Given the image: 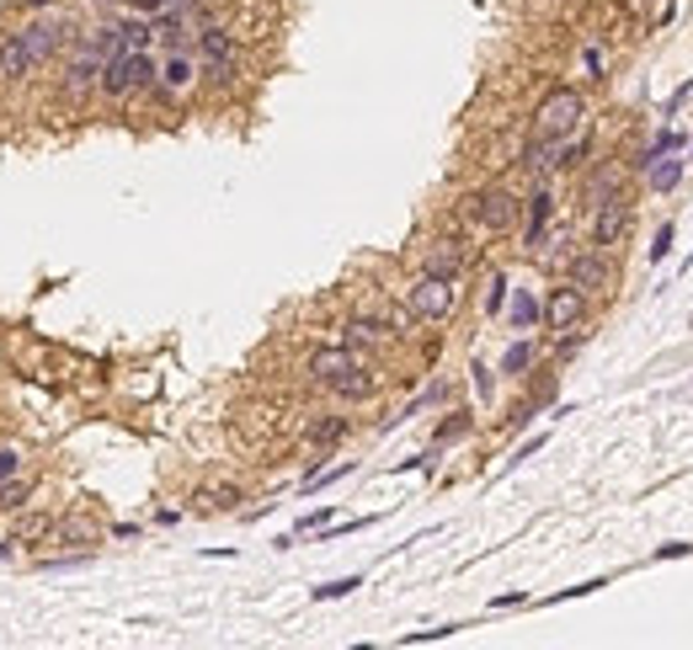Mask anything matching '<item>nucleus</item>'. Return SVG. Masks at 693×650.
<instances>
[{
	"mask_svg": "<svg viewBox=\"0 0 693 650\" xmlns=\"http://www.w3.org/2000/svg\"><path fill=\"white\" fill-rule=\"evenodd\" d=\"M161 81V70H155V59L139 48H123L113 59H102V76H96V91L107 96V102H123V96H134V91H150V85Z\"/></svg>",
	"mask_w": 693,
	"mask_h": 650,
	"instance_id": "nucleus-1",
	"label": "nucleus"
},
{
	"mask_svg": "<svg viewBox=\"0 0 693 650\" xmlns=\"http://www.w3.org/2000/svg\"><path fill=\"white\" fill-rule=\"evenodd\" d=\"M581 118H587L581 91L561 85V91H550V96L539 102V113H533V139H555V144H566L576 128H581Z\"/></svg>",
	"mask_w": 693,
	"mask_h": 650,
	"instance_id": "nucleus-2",
	"label": "nucleus"
},
{
	"mask_svg": "<svg viewBox=\"0 0 693 650\" xmlns=\"http://www.w3.org/2000/svg\"><path fill=\"white\" fill-rule=\"evenodd\" d=\"M453 304H459V283H453V278H432V272H421V278L406 288L411 321H449Z\"/></svg>",
	"mask_w": 693,
	"mask_h": 650,
	"instance_id": "nucleus-3",
	"label": "nucleus"
},
{
	"mask_svg": "<svg viewBox=\"0 0 693 650\" xmlns=\"http://www.w3.org/2000/svg\"><path fill=\"white\" fill-rule=\"evenodd\" d=\"M198 54H204V76L213 85L235 81V38L219 22H198Z\"/></svg>",
	"mask_w": 693,
	"mask_h": 650,
	"instance_id": "nucleus-4",
	"label": "nucleus"
},
{
	"mask_svg": "<svg viewBox=\"0 0 693 650\" xmlns=\"http://www.w3.org/2000/svg\"><path fill=\"white\" fill-rule=\"evenodd\" d=\"M518 213H523V204H518L507 187H481V193L470 198V219H475L481 230H490V235L512 230V224H518Z\"/></svg>",
	"mask_w": 693,
	"mask_h": 650,
	"instance_id": "nucleus-5",
	"label": "nucleus"
},
{
	"mask_svg": "<svg viewBox=\"0 0 693 650\" xmlns=\"http://www.w3.org/2000/svg\"><path fill=\"white\" fill-rule=\"evenodd\" d=\"M624 235H630V198H624V193L598 198V213H592V245H598V251H613V245H624Z\"/></svg>",
	"mask_w": 693,
	"mask_h": 650,
	"instance_id": "nucleus-6",
	"label": "nucleus"
},
{
	"mask_svg": "<svg viewBox=\"0 0 693 650\" xmlns=\"http://www.w3.org/2000/svg\"><path fill=\"white\" fill-rule=\"evenodd\" d=\"M22 38H27V48H33V59H38V65H54V59L76 43L65 16H33V22L22 27Z\"/></svg>",
	"mask_w": 693,
	"mask_h": 650,
	"instance_id": "nucleus-7",
	"label": "nucleus"
},
{
	"mask_svg": "<svg viewBox=\"0 0 693 650\" xmlns=\"http://www.w3.org/2000/svg\"><path fill=\"white\" fill-rule=\"evenodd\" d=\"M581 315H587V293H581V288L576 283L550 288V299H544V325H550V330H576Z\"/></svg>",
	"mask_w": 693,
	"mask_h": 650,
	"instance_id": "nucleus-8",
	"label": "nucleus"
},
{
	"mask_svg": "<svg viewBox=\"0 0 693 650\" xmlns=\"http://www.w3.org/2000/svg\"><path fill=\"white\" fill-rule=\"evenodd\" d=\"M54 529H59V518L54 512H33V507H22V512H11V544L16 549H38V544H54Z\"/></svg>",
	"mask_w": 693,
	"mask_h": 650,
	"instance_id": "nucleus-9",
	"label": "nucleus"
},
{
	"mask_svg": "<svg viewBox=\"0 0 693 650\" xmlns=\"http://www.w3.org/2000/svg\"><path fill=\"white\" fill-rule=\"evenodd\" d=\"M33 70H38V59H33L27 38L22 33H5L0 38V85H22Z\"/></svg>",
	"mask_w": 693,
	"mask_h": 650,
	"instance_id": "nucleus-10",
	"label": "nucleus"
},
{
	"mask_svg": "<svg viewBox=\"0 0 693 650\" xmlns=\"http://www.w3.org/2000/svg\"><path fill=\"white\" fill-rule=\"evenodd\" d=\"M571 283L581 288V293H603V288L613 283V262L609 251H581V256H571Z\"/></svg>",
	"mask_w": 693,
	"mask_h": 650,
	"instance_id": "nucleus-11",
	"label": "nucleus"
},
{
	"mask_svg": "<svg viewBox=\"0 0 693 650\" xmlns=\"http://www.w3.org/2000/svg\"><path fill=\"white\" fill-rule=\"evenodd\" d=\"M96 76H102V59H96L91 48H76V59H70L65 76H59V91H65L70 102H81L85 91H96Z\"/></svg>",
	"mask_w": 693,
	"mask_h": 650,
	"instance_id": "nucleus-12",
	"label": "nucleus"
},
{
	"mask_svg": "<svg viewBox=\"0 0 693 650\" xmlns=\"http://www.w3.org/2000/svg\"><path fill=\"white\" fill-rule=\"evenodd\" d=\"M470 267V251L464 241H432L427 245V262H421V272H432V278H453L459 283V272Z\"/></svg>",
	"mask_w": 693,
	"mask_h": 650,
	"instance_id": "nucleus-13",
	"label": "nucleus"
},
{
	"mask_svg": "<svg viewBox=\"0 0 693 650\" xmlns=\"http://www.w3.org/2000/svg\"><path fill=\"white\" fill-rule=\"evenodd\" d=\"M363 363V352H353V347H321L315 358H310V379L315 384H331V379H342L347 368Z\"/></svg>",
	"mask_w": 693,
	"mask_h": 650,
	"instance_id": "nucleus-14",
	"label": "nucleus"
},
{
	"mask_svg": "<svg viewBox=\"0 0 693 650\" xmlns=\"http://www.w3.org/2000/svg\"><path fill=\"white\" fill-rule=\"evenodd\" d=\"M550 219H555V193L539 187V193L529 198V224H523V245H529V251H539L544 230H550Z\"/></svg>",
	"mask_w": 693,
	"mask_h": 650,
	"instance_id": "nucleus-15",
	"label": "nucleus"
},
{
	"mask_svg": "<svg viewBox=\"0 0 693 650\" xmlns=\"http://www.w3.org/2000/svg\"><path fill=\"white\" fill-rule=\"evenodd\" d=\"M326 390L336 395V401H373V373L358 363V368H347L342 379H331Z\"/></svg>",
	"mask_w": 693,
	"mask_h": 650,
	"instance_id": "nucleus-16",
	"label": "nucleus"
},
{
	"mask_svg": "<svg viewBox=\"0 0 693 650\" xmlns=\"http://www.w3.org/2000/svg\"><path fill=\"white\" fill-rule=\"evenodd\" d=\"M193 81H198V65H193L187 54H171V59H165V70H161V91H165V96H182Z\"/></svg>",
	"mask_w": 693,
	"mask_h": 650,
	"instance_id": "nucleus-17",
	"label": "nucleus"
},
{
	"mask_svg": "<svg viewBox=\"0 0 693 650\" xmlns=\"http://www.w3.org/2000/svg\"><path fill=\"white\" fill-rule=\"evenodd\" d=\"M518 165H523V171H533V176H544V171H555V165H561V144H555V139H533Z\"/></svg>",
	"mask_w": 693,
	"mask_h": 650,
	"instance_id": "nucleus-18",
	"label": "nucleus"
},
{
	"mask_svg": "<svg viewBox=\"0 0 693 650\" xmlns=\"http://www.w3.org/2000/svg\"><path fill=\"white\" fill-rule=\"evenodd\" d=\"M33 490H38V480L22 469L16 480H5V486H0V512H22V507L33 501Z\"/></svg>",
	"mask_w": 693,
	"mask_h": 650,
	"instance_id": "nucleus-19",
	"label": "nucleus"
},
{
	"mask_svg": "<svg viewBox=\"0 0 693 650\" xmlns=\"http://www.w3.org/2000/svg\"><path fill=\"white\" fill-rule=\"evenodd\" d=\"M683 171H689V165L678 161V150H672V161L661 155V161H656L651 171H646V176H651V193H678V182H683Z\"/></svg>",
	"mask_w": 693,
	"mask_h": 650,
	"instance_id": "nucleus-20",
	"label": "nucleus"
},
{
	"mask_svg": "<svg viewBox=\"0 0 693 650\" xmlns=\"http://www.w3.org/2000/svg\"><path fill=\"white\" fill-rule=\"evenodd\" d=\"M342 438H347V416H321V421H310V443L321 448V453L336 448Z\"/></svg>",
	"mask_w": 693,
	"mask_h": 650,
	"instance_id": "nucleus-21",
	"label": "nucleus"
},
{
	"mask_svg": "<svg viewBox=\"0 0 693 650\" xmlns=\"http://www.w3.org/2000/svg\"><path fill=\"white\" fill-rule=\"evenodd\" d=\"M533 321H544V304H539L533 293H518V299H512V330H529Z\"/></svg>",
	"mask_w": 693,
	"mask_h": 650,
	"instance_id": "nucleus-22",
	"label": "nucleus"
},
{
	"mask_svg": "<svg viewBox=\"0 0 693 650\" xmlns=\"http://www.w3.org/2000/svg\"><path fill=\"white\" fill-rule=\"evenodd\" d=\"M118 33H123V48H150V38H155V22L145 16V22H118Z\"/></svg>",
	"mask_w": 693,
	"mask_h": 650,
	"instance_id": "nucleus-23",
	"label": "nucleus"
},
{
	"mask_svg": "<svg viewBox=\"0 0 693 650\" xmlns=\"http://www.w3.org/2000/svg\"><path fill=\"white\" fill-rule=\"evenodd\" d=\"M54 544H65V549H85V544H96V533L85 529V523H59V529H54Z\"/></svg>",
	"mask_w": 693,
	"mask_h": 650,
	"instance_id": "nucleus-24",
	"label": "nucleus"
},
{
	"mask_svg": "<svg viewBox=\"0 0 693 650\" xmlns=\"http://www.w3.org/2000/svg\"><path fill=\"white\" fill-rule=\"evenodd\" d=\"M470 427H475V421H470V410H453L449 421H443V427H438V438H432V448L453 443V438H464V432H470Z\"/></svg>",
	"mask_w": 693,
	"mask_h": 650,
	"instance_id": "nucleus-25",
	"label": "nucleus"
},
{
	"mask_svg": "<svg viewBox=\"0 0 693 650\" xmlns=\"http://www.w3.org/2000/svg\"><path fill=\"white\" fill-rule=\"evenodd\" d=\"M358 587H363V576H342V581H326V587H315V603L347 597V592H358Z\"/></svg>",
	"mask_w": 693,
	"mask_h": 650,
	"instance_id": "nucleus-26",
	"label": "nucleus"
},
{
	"mask_svg": "<svg viewBox=\"0 0 693 650\" xmlns=\"http://www.w3.org/2000/svg\"><path fill=\"white\" fill-rule=\"evenodd\" d=\"M529 363H533V341H512L507 358H501V373H523Z\"/></svg>",
	"mask_w": 693,
	"mask_h": 650,
	"instance_id": "nucleus-27",
	"label": "nucleus"
},
{
	"mask_svg": "<svg viewBox=\"0 0 693 650\" xmlns=\"http://www.w3.org/2000/svg\"><path fill=\"white\" fill-rule=\"evenodd\" d=\"M22 469H27V459H22V448H0V486H5V480H16V475H22Z\"/></svg>",
	"mask_w": 693,
	"mask_h": 650,
	"instance_id": "nucleus-28",
	"label": "nucleus"
},
{
	"mask_svg": "<svg viewBox=\"0 0 693 650\" xmlns=\"http://www.w3.org/2000/svg\"><path fill=\"white\" fill-rule=\"evenodd\" d=\"M353 475V464H336V469H321V475H310L304 480V490H326V486H336V480H347Z\"/></svg>",
	"mask_w": 693,
	"mask_h": 650,
	"instance_id": "nucleus-29",
	"label": "nucleus"
},
{
	"mask_svg": "<svg viewBox=\"0 0 693 650\" xmlns=\"http://www.w3.org/2000/svg\"><path fill=\"white\" fill-rule=\"evenodd\" d=\"M501 304H507V272H496V278H490V293H486V315H501Z\"/></svg>",
	"mask_w": 693,
	"mask_h": 650,
	"instance_id": "nucleus-30",
	"label": "nucleus"
},
{
	"mask_svg": "<svg viewBox=\"0 0 693 650\" xmlns=\"http://www.w3.org/2000/svg\"><path fill=\"white\" fill-rule=\"evenodd\" d=\"M672 241H678V230H672V224H661V230H656V241H651V262H667Z\"/></svg>",
	"mask_w": 693,
	"mask_h": 650,
	"instance_id": "nucleus-31",
	"label": "nucleus"
},
{
	"mask_svg": "<svg viewBox=\"0 0 693 650\" xmlns=\"http://www.w3.org/2000/svg\"><path fill=\"white\" fill-rule=\"evenodd\" d=\"M204 501L213 507V512H224V507H235V501H241V490H235V486H219V490H208Z\"/></svg>",
	"mask_w": 693,
	"mask_h": 650,
	"instance_id": "nucleus-32",
	"label": "nucleus"
},
{
	"mask_svg": "<svg viewBox=\"0 0 693 650\" xmlns=\"http://www.w3.org/2000/svg\"><path fill=\"white\" fill-rule=\"evenodd\" d=\"M321 523H331V507H321V512H310V518H299V533L321 529Z\"/></svg>",
	"mask_w": 693,
	"mask_h": 650,
	"instance_id": "nucleus-33",
	"label": "nucleus"
},
{
	"mask_svg": "<svg viewBox=\"0 0 693 650\" xmlns=\"http://www.w3.org/2000/svg\"><path fill=\"white\" fill-rule=\"evenodd\" d=\"M475 390H481V395H490V390H496V379H490L486 363H475Z\"/></svg>",
	"mask_w": 693,
	"mask_h": 650,
	"instance_id": "nucleus-34",
	"label": "nucleus"
},
{
	"mask_svg": "<svg viewBox=\"0 0 693 650\" xmlns=\"http://www.w3.org/2000/svg\"><path fill=\"white\" fill-rule=\"evenodd\" d=\"M128 5H134V11H139V16H155V11H165V5H171V0H128Z\"/></svg>",
	"mask_w": 693,
	"mask_h": 650,
	"instance_id": "nucleus-35",
	"label": "nucleus"
},
{
	"mask_svg": "<svg viewBox=\"0 0 693 650\" xmlns=\"http://www.w3.org/2000/svg\"><path fill=\"white\" fill-rule=\"evenodd\" d=\"M693 544H661V549H656V560H672V555H689Z\"/></svg>",
	"mask_w": 693,
	"mask_h": 650,
	"instance_id": "nucleus-36",
	"label": "nucleus"
},
{
	"mask_svg": "<svg viewBox=\"0 0 693 650\" xmlns=\"http://www.w3.org/2000/svg\"><path fill=\"white\" fill-rule=\"evenodd\" d=\"M581 341H587V336H561V358H571V352H581Z\"/></svg>",
	"mask_w": 693,
	"mask_h": 650,
	"instance_id": "nucleus-37",
	"label": "nucleus"
},
{
	"mask_svg": "<svg viewBox=\"0 0 693 650\" xmlns=\"http://www.w3.org/2000/svg\"><path fill=\"white\" fill-rule=\"evenodd\" d=\"M0 560H11V538H0Z\"/></svg>",
	"mask_w": 693,
	"mask_h": 650,
	"instance_id": "nucleus-38",
	"label": "nucleus"
},
{
	"mask_svg": "<svg viewBox=\"0 0 693 650\" xmlns=\"http://www.w3.org/2000/svg\"><path fill=\"white\" fill-rule=\"evenodd\" d=\"M107 5H113V0H107Z\"/></svg>",
	"mask_w": 693,
	"mask_h": 650,
	"instance_id": "nucleus-39",
	"label": "nucleus"
},
{
	"mask_svg": "<svg viewBox=\"0 0 693 650\" xmlns=\"http://www.w3.org/2000/svg\"><path fill=\"white\" fill-rule=\"evenodd\" d=\"M689 165H693V161H689Z\"/></svg>",
	"mask_w": 693,
	"mask_h": 650,
	"instance_id": "nucleus-40",
	"label": "nucleus"
}]
</instances>
